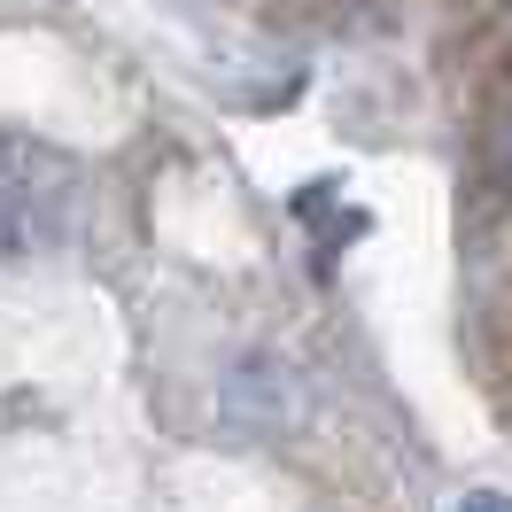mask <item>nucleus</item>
Here are the masks:
<instances>
[{
	"mask_svg": "<svg viewBox=\"0 0 512 512\" xmlns=\"http://www.w3.org/2000/svg\"><path fill=\"white\" fill-rule=\"evenodd\" d=\"M458 512H512V497H466Z\"/></svg>",
	"mask_w": 512,
	"mask_h": 512,
	"instance_id": "1",
	"label": "nucleus"
}]
</instances>
